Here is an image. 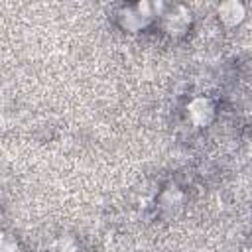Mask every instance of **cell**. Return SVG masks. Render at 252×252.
I'll return each mask as SVG.
<instances>
[{"label":"cell","instance_id":"cell-1","mask_svg":"<svg viewBox=\"0 0 252 252\" xmlns=\"http://www.w3.org/2000/svg\"><path fill=\"white\" fill-rule=\"evenodd\" d=\"M154 8H156L154 4H134V6L124 8L118 16V22H120L122 30L132 32V33L144 30L156 18Z\"/></svg>","mask_w":252,"mask_h":252},{"label":"cell","instance_id":"cell-2","mask_svg":"<svg viewBox=\"0 0 252 252\" xmlns=\"http://www.w3.org/2000/svg\"><path fill=\"white\" fill-rule=\"evenodd\" d=\"M187 116H189V120L195 124V126H207L211 120H213V116H215V106H213V102L209 100V98H203V96H197V98H193L191 102H189V106H187Z\"/></svg>","mask_w":252,"mask_h":252},{"label":"cell","instance_id":"cell-3","mask_svg":"<svg viewBox=\"0 0 252 252\" xmlns=\"http://www.w3.org/2000/svg\"><path fill=\"white\" fill-rule=\"evenodd\" d=\"M159 16H161L165 32H169V33H181L191 22V16L187 14V10L183 6H175L173 12H165Z\"/></svg>","mask_w":252,"mask_h":252},{"label":"cell","instance_id":"cell-5","mask_svg":"<svg viewBox=\"0 0 252 252\" xmlns=\"http://www.w3.org/2000/svg\"><path fill=\"white\" fill-rule=\"evenodd\" d=\"M16 250V242L6 236V234H0V252H14Z\"/></svg>","mask_w":252,"mask_h":252},{"label":"cell","instance_id":"cell-4","mask_svg":"<svg viewBox=\"0 0 252 252\" xmlns=\"http://www.w3.org/2000/svg\"><path fill=\"white\" fill-rule=\"evenodd\" d=\"M244 6L240 4V2H234V0H230V2H222L220 6H219V18H220V22L222 24H226V26H236V24H240L242 20H244Z\"/></svg>","mask_w":252,"mask_h":252}]
</instances>
